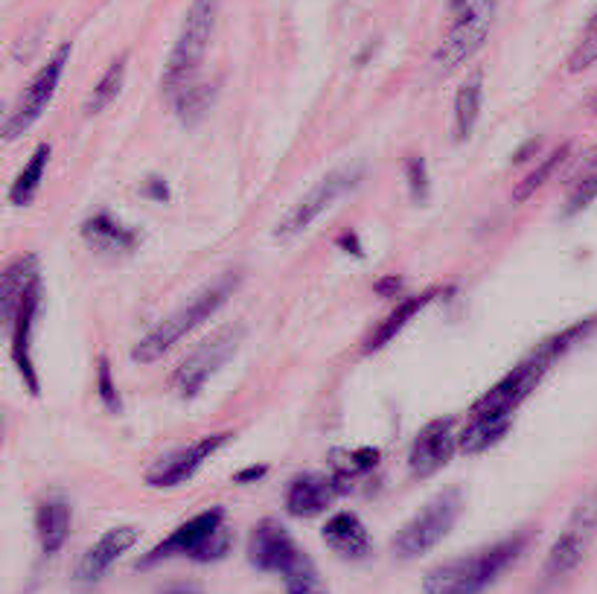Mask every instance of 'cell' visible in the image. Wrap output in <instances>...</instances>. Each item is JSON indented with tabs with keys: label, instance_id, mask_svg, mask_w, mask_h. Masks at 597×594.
I'll return each instance as SVG.
<instances>
[{
	"label": "cell",
	"instance_id": "1",
	"mask_svg": "<svg viewBox=\"0 0 597 594\" xmlns=\"http://www.w3.org/2000/svg\"><path fill=\"white\" fill-rule=\"evenodd\" d=\"M595 329L597 315L574 320L571 327H565L557 336L545 338L534 353H527L513 371L504 373L484 397H478L473 409H470V417H466L461 435H458L461 452L482 454L492 446H499L508 437L522 402L534 393L536 385L545 379V373L553 367V362L562 359L569 350H574L580 341H586Z\"/></svg>",
	"mask_w": 597,
	"mask_h": 594
},
{
	"label": "cell",
	"instance_id": "2",
	"mask_svg": "<svg viewBox=\"0 0 597 594\" xmlns=\"http://www.w3.org/2000/svg\"><path fill=\"white\" fill-rule=\"evenodd\" d=\"M45 301V280H41V266L38 257L27 254L7 266L3 271V286H0V315L10 332V355L12 364L19 367L21 379L27 385L33 397L41 393L36 373V359H33V341H36L38 312Z\"/></svg>",
	"mask_w": 597,
	"mask_h": 594
},
{
	"label": "cell",
	"instance_id": "3",
	"mask_svg": "<svg viewBox=\"0 0 597 594\" xmlns=\"http://www.w3.org/2000/svg\"><path fill=\"white\" fill-rule=\"evenodd\" d=\"M242 283L240 271H224L214 280V283H207L202 292H196L190 298L181 310H175L172 315L161 320V324H155L149 332L143 338H137V344L132 347V362L137 364H153L158 359L170 353L172 347L181 344L190 332H196L202 324L214 318L216 312L222 310L228 298H231Z\"/></svg>",
	"mask_w": 597,
	"mask_h": 594
},
{
	"label": "cell",
	"instance_id": "4",
	"mask_svg": "<svg viewBox=\"0 0 597 594\" xmlns=\"http://www.w3.org/2000/svg\"><path fill=\"white\" fill-rule=\"evenodd\" d=\"M527 545L525 533L492 542L487 548L449 559L443 566L431 568L423 580L426 594H484L504 571H508Z\"/></svg>",
	"mask_w": 597,
	"mask_h": 594
},
{
	"label": "cell",
	"instance_id": "5",
	"mask_svg": "<svg viewBox=\"0 0 597 594\" xmlns=\"http://www.w3.org/2000/svg\"><path fill=\"white\" fill-rule=\"evenodd\" d=\"M231 548L233 533L224 524V510L222 507H207V510L196 513L184 524H179L155 548L146 550L141 562H137V568H153L158 562H167V559L175 557H187L193 562L210 566V562H219V559L228 557Z\"/></svg>",
	"mask_w": 597,
	"mask_h": 594
},
{
	"label": "cell",
	"instance_id": "6",
	"mask_svg": "<svg viewBox=\"0 0 597 594\" xmlns=\"http://www.w3.org/2000/svg\"><path fill=\"white\" fill-rule=\"evenodd\" d=\"M219 3L222 0H193L190 3L179 38H175V47H172L167 68H163L161 85L167 90V97H172L175 90H181L184 85L196 80L198 64L205 59L207 45L214 38L216 19H219Z\"/></svg>",
	"mask_w": 597,
	"mask_h": 594
},
{
	"label": "cell",
	"instance_id": "7",
	"mask_svg": "<svg viewBox=\"0 0 597 594\" xmlns=\"http://www.w3.org/2000/svg\"><path fill=\"white\" fill-rule=\"evenodd\" d=\"M464 510V496L461 489H443L419 510L414 519L402 524L397 536L391 542V550L400 559H417L426 557L428 550L437 548L440 542L449 536V531L455 528L458 516Z\"/></svg>",
	"mask_w": 597,
	"mask_h": 594
},
{
	"label": "cell",
	"instance_id": "8",
	"mask_svg": "<svg viewBox=\"0 0 597 594\" xmlns=\"http://www.w3.org/2000/svg\"><path fill=\"white\" fill-rule=\"evenodd\" d=\"M597 536V487H592L586 496L580 498L574 510H571L569 522L560 531V536L553 540L548 548L543 566V583L553 585L562 583L565 577L574 574L577 566L586 559L588 548Z\"/></svg>",
	"mask_w": 597,
	"mask_h": 594
},
{
	"label": "cell",
	"instance_id": "9",
	"mask_svg": "<svg viewBox=\"0 0 597 594\" xmlns=\"http://www.w3.org/2000/svg\"><path fill=\"white\" fill-rule=\"evenodd\" d=\"M242 341L240 327H224L219 332H214L210 338H205L202 344H196V350H190L187 359H181L179 367L172 371V390L179 393L181 400H196L198 393L205 390V385L214 379L219 367H222Z\"/></svg>",
	"mask_w": 597,
	"mask_h": 594
},
{
	"label": "cell",
	"instance_id": "10",
	"mask_svg": "<svg viewBox=\"0 0 597 594\" xmlns=\"http://www.w3.org/2000/svg\"><path fill=\"white\" fill-rule=\"evenodd\" d=\"M71 53L73 45H62L45 64H41V71L33 76V82L24 88L19 102L12 106L7 123H3V137H7V141H19L21 134H27L29 129L41 120L47 106L53 102L56 88H59V82H62L64 76V68L71 62Z\"/></svg>",
	"mask_w": 597,
	"mask_h": 594
},
{
	"label": "cell",
	"instance_id": "11",
	"mask_svg": "<svg viewBox=\"0 0 597 594\" xmlns=\"http://www.w3.org/2000/svg\"><path fill=\"white\" fill-rule=\"evenodd\" d=\"M358 178H362V169L358 167H341L327 172V175H324L321 181H318V184H315L313 190H309V193L280 219V222H277V240H292L297 233H304L324 210H330L341 195L358 184Z\"/></svg>",
	"mask_w": 597,
	"mask_h": 594
},
{
	"label": "cell",
	"instance_id": "12",
	"mask_svg": "<svg viewBox=\"0 0 597 594\" xmlns=\"http://www.w3.org/2000/svg\"><path fill=\"white\" fill-rule=\"evenodd\" d=\"M492 15H496V3H492V0L473 3L464 15H458L455 27L449 29V36L443 38V45L437 47V68L449 73L455 71V68H461L464 62H470V59L482 50L487 36H490Z\"/></svg>",
	"mask_w": 597,
	"mask_h": 594
},
{
	"label": "cell",
	"instance_id": "13",
	"mask_svg": "<svg viewBox=\"0 0 597 594\" xmlns=\"http://www.w3.org/2000/svg\"><path fill=\"white\" fill-rule=\"evenodd\" d=\"M231 432H219V435H207L196 444L184 446L179 452L163 454L161 461H155L146 470V484L153 489H172L181 487L184 481H190L210 458H214L222 446L231 444Z\"/></svg>",
	"mask_w": 597,
	"mask_h": 594
},
{
	"label": "cell",
	"instance_id": "14",
	"mask_svg": "<svg viewBox=\"0 0 597 594\" xmlns=\"http://www.w3.org/2000/svg\"><path fill=\"white\" fill-rule=\"evenodd\" d=\"M458 435H461V432L455 428V420L452 417L428 420L426 426L417 432V437H414V444H411V478H431V475H437L443 466H449V461H452L458 449H461Z\"/></svg>",
	"mask_w": 597,
	"mask_h": 594
},
{
	"label": "cell",
	"instance_id": "15",
	"mask_svg": "<svg viewBox=\"0 0 597 594\" xmlns=\"http://www.w3.org/2000/svg\"><path fill=\"white\" fill-rule=\"evenodd\" d=\"M137 540H141V531H137L134 524L108 528V531L80 557V562L73 568V580L80 585H97L99 580H102V577H106L108 571L137 545Z\"/></svg>",
	"mask_w": 597,
	"mask_h": 594
},
{
	"label": "cell",
	"instance_id": "16",
	"mask_svg": "<svg viewBox=\"0 0 597 594\" xmlns=\"http://www.w3.org/2000/svg\"><path fill=\"white\" fill-rule=\"evenodd\" d=\"M297 557H301V548L294 545L292 533L285 531L283 524L275 522V519H263L259 524H254L248 536V562L257 571L285 574V568L292 566Z\"/></svg>",
	"mask_w": 597,
	"mask_h": 594
},
{
	"label": "cell",
	"instance_id": "17",
	"mask_svg": "<svg viewBox=\"0 0 597 594\" xmlns=\"http://www.w3.org/2000/svg\"><path fill=\"white\" fill-rule=\"evenodd\" d=\"M336 496H339L336 478L318 475V472H301L285 487V513L294 516V519H315L332 505Z\"/></svg>",
	"mask_w": 597,
	"mask_h": 594
},
{
	"label": "cell",
	"instance_id": "18",
	"mask_svg": "<svg viewBox=\"0 0 597 594\" xmlns=\"http://www.w3.org/2000/svg\"><path fill=\"white\" fill-rule=\"evenodd\" d=\"M73 507L62 493H45L36 505V540L45 557H56L71 536Z\"/></svg>",
	"mask_w": 597,
	"mask_h": 594
},
{
	"label": "cell",
	"instance_id": "19",
	"mask_svg": "<svg viewBox=\"0 0 597 594\" xmlns=\"http://www.w3.org/2000/svg\"><path fill=\"white\" fill-rule=\"evenodd\" d=\"M324 542L330 545L341 559H365L374 550V540L365 522L358 519L353 510H341V513L330 516L324 524Z\"/></svg>",
	"mask_w": 597,
	"mask_h": 594
},
{
	"label": "cell",
	"instance_id": "20",
	"mask_svg": "<svg viewBox=\"0 0 597 594\" xmlns=\"http://www.w3.org/2000/svg\"><path fill=\"white\" fill-rule=\"evenodd\" d=\"M82 240L102 254H129L137 245V231L102 210L82 222Z\"/></svg>",
	"mask_w": 597,
	"mask_h": 594
},
{
	"label": "cell",
	"instance_id": "21",
	"mask_svg": "<svg viewBox=\"0 0 597 594\" xmlns=\"http://www.w3.org/2000/svg\"><path fill=\"white\" fill-rule=\"evenodd\" d=\"M435 294L437 292L431 289V292L414 294V298H405V301L397 303V310L388 312V315H385V320H379L374 332L365 338V353H379L382 347L391 344L393 338L400 336L402 329L409 327L411 318H414V315H419V312L426 310L428 303L435 301Z\"/></svg>",
	"mask_w": 597,
	"mask_h": 594
},
{
	"label": "cell",
	"instance_id": "22",
	"mask_svg": "<svg viewBox=\"0 0 597 594\" xmlns=\"http://www.w3.org/2000/svg\"><path fill=\"white\" fill-rule=\"evenodd\" d=\"M482 106H484V73L473 71L455 94L452 132H455L458 143L470 141V134L475 132V125H478V120H482Z\"/></svg>",
	"mask_w": 597,
	"mask_h": 594
},
{
	"label": "cell",
	"instance_id": "23",
	"mask_svg": "<svg viewBox=\"0 0 597 594\" xmlns=\"http://www.w3.org/2000/svg\"><path fill=\"white\" fill-rule=\"evenodd\" d=\"M47 163H50V143H38L36 151L29 155V160L19 172V178L12 181L10 186L12 207H29L33 202H36L38 190H41V181H45Z\"/></svg>",
	"mask_w": 597,
	"mask_h": 594
},
{
	"label": "cell",
	"instance_id": "24",
	"mask_svg": "<svg viewBox=\"0 0 597 594\" xmlns=\"http://www.w3.org/2000/svg\"><path fill=\"white\" fill-rule=\"evenodd\" d=\"M214 97H216V88L214 85H207V82H198L193 80L190 85H184L181 90H175L172 94V108H175V114H179L181 123H198L202 117L210 111V106H214Z\"/></svg>",
	"mask_w": 597,
	"mask_h": 594
},
{
	"label": "cell",
	"instance_id": "25",
	"mask_svg": "<svg viewBox=\"0 0 597 594\" xmlns=\"http://www.w3.org/2000/svg\"><path fill=\"white\" fill-rule=\"evenodd\" d=\"M125 68H129V56L125 53L108 64V71L102 73V80H99L97 85H94V90H90L88 102H85V114L88 117L102 114V111L114 102L117 94H120V88H123V82H125Z\"/></svg>",
	"mask_w": 597,
	"mask_h": 594
},
{
	"label": "cell",
	"instance_id": "26",
	"mask_svg": "<svg viewBox=\"0 0 597 594\" xmlns=\"http://www.w3.org/2000/svg\"><path fill=\"white\" fill-rule=\"evenodd\" d=\"M285 594H330V585L321 577L313 557H306L301 550V557L294 559L292 566L285 568Z\"/></svg>",
	"mask_w": 597,
	"mask_h": 594
},
{
	"label": "cell",
	"instance_id": "27",
	"mask_svg": "<svg viewBox=\"0 0 597 594\" xmlns=\"http://www.w3.org/2000/svg\"><path fill=\"white\" fill-rule=\"evenodd\" d=\"M379 458L382 454L374 446H362V449H353V452H336V461H332L336 475L332 478H336L339 489H344L348 481H356L367 475V472H374L379 466Z\"/></svg>",
	"mask_w": 597,
	"mask_h": 594
},
{
	"label": "cell",
	"instance_id": "28",
	"mask_svg": "<svg viewBox=\"0 0 597 594\" xmlns=\"http://www.w3.org/2000/svg\"><path fill=\"white\" fill-rule=\"evenodd\" d=\"M569 151H571V146L565 143V146H560V149H553L551 155H545V158L539 160V163H536L531 172H527L525 181H519V186L513 190V202H516V205H522V202H527V198H531L536 190H543L545 181H548V178L557 172V167H562V160L569 158Z\"/></svg>",
	"mask_w": 597,
	"mask_h": 594
},
{
	"label": "cell",
	"instance_id": "29",
	"mask_svg": "<svg viewBox=\"0 0 597 594\" xmlns=\"http://www.w3.org/2000/svg\"><path fill=\"white\" fill-rule=\"evenodd\" d=\"M405 181H409V193L414 202H426L428 190H431V175H428V163L423 155H409L405 158Z\"/></svg>",
	"mask_w": 597,
	"mask_h": 594
},
{
	"label": "cell",
	"instance_id": "30",
	"mask_svg": "<svg viewBox=\"0 0 597 594\" xmlns=\"http://www.w3.org/2000/svg\"><path fill=\"white\" fill-rule=\"evenodd\" d=\"M597 198V169L595 172H588V175H583L574 184V190H571L569 202H565V207H562V216L565 219H571V216L583 214L592 202Z\"/></svg>",
	"mask_w": 597,
	"mask_h": 594
},
{
	"label": "cell",
	"instance_id": "31",
	"mask_svg": "<svg viewBox=\"0 0 597 594\" xmlns=\"http://www.w3.org/2000/svg\"><path fill=\"white\" fill-rule=\"evenodd\" d=\"M97 397L99 402L106 405L111 414H120L123 402H120V390H117L114 373H111V362L106 355H99V367H97Z\"/></svg>",
	"mask_w": 597,
	"mask_h": 594
},
{
	"label": "cell",
	"instance_id": "32",
	"mask_svg": "<svg viewBox=\"0 0 597 594\" xmlns=\"http://www.w3.org/2000/svg\"><path fill=\"white\" fill-rule=\"evenodd\" d=\"M595 62H597V12L592 15V21H588L586 36H583V41L577 45V50L571 53L569 71L580 73V71H586L588 64H595Z\"/></svg>",
	"mask_w": 597,
	"mask_h": 594
},
{
	"label": "cell",
	"instance_id": "33",
	"mask_svg": "<svg viewBox=\"0 0 597 594\" xmlns=\"http://www.w3.org/2000/svg\"><path fill=\"white\" fill-rule=\"evenodd\" d=\"M158 594H205V592H202V585L193 583V580H179V583L163 585Z\"/></svg>",
	"mask_w": 597,
	"mask_h": 594
},
{
	"label": "cell",
	"instance_id": "34",
	"mask_svg": "<svg viewBox=\"0 0 597 594\" xmlns=\"http://www.w3.org/2000/svg\"><path fill=\"white\" fill-rule=\"evenodd\" d=\"M143 193L149 195V198H155V202H163V198H170V186L163 184V178H149Z\"/></svg>",
	"mask_w": 597,
	"mask_h": 594
},
{
	"label": "cell",
	"instance_id": "35",
	"mask_svg": "<svg viewBox=\"0 0 597 594\" xmlns=\"http://www.w3.org/2000/svg\"><path fill=\"white\" fill-rule=\"evenodd\" d=\"M266 472L268 466H248V470H242L236 472V484H251V481H259V478H266Z\"/></svg>",
	"mask_w": 597,
	"mask_h": 594
},
{
	"label": "cell",
	"instance_id": "36",
	"mask_svg": "<svg viewBox=\"0 0 597 594\" xmlns=\"http://www.w3.org/2000/svg\"><path fill=\"white\" fill-rule=\"evenodd\" d=\"M339 245L344 251H348V254H356V257H362V242H358V237L353 231H348V233H341V240H339Z\"/></svg>",
	"mask_w": 597,
	"mask_h": 594
},
{
	"label": "cell",
	"instance_id": "37",
	"mask_svg": "<svg viewBox=\"0 0 597 594\" xmlns=\"http://www.w3.org/2000/svg\"><path fill=\"white\" fill-rule=\"evenodd\" d=\"M400 280H397V277H388V280H382V283L376 286V292L379 294H385V298H388V294L391 292H400Z\"/></svg>",
	"mask_w": 597,
	"mask_h": 594
},
{
	"label": "cell",
	"instance_id": "38",
	"mask_svg": "<svg viewBox=\"0 0 597 594\" xmlns=\"http://www.w3.org/2000/svg\"><path fill=\"white\" fill-rule=\"evenodd\" d=\"M449 7H452V12H455V15H464V12L473 7V0H449Z\"/></svg>",
	"mask_w": 597,
	"mask_h": 594
},
{
	"label": "cell",
	"instance_id": "39",
	"mask_svg": "<svg viewBox=\"0 0 597 594\" xmlns=\"http://www.w3.org/2000/svg\"><path fill=\"white\" fill-rule=\"evenodd\" d=\"M588 106H592V111H597V94L592 99H588Z\"/></svg>",
	"mask_w": 597,
	"mask_h": 594
}]
</instances>
